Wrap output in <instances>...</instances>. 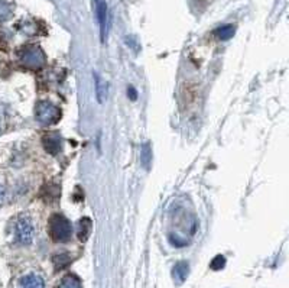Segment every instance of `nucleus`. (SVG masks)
Here are the masks:
<instances>
[{"mask_svg":"<svg viewBox=\"0 0 289 288\" xmlns=\"http://www.w3.org/2000/svg\"><path fill=\"white\" fill-rule=\"evenodd\" d=\"M140 161H142V164L145 168H149L151 166L152 162V150H151V145L149 144H145L143 146H142V151H140Z\"/></svg>","mask_w":289,"mask_h":288,"instance_id":"obj_14","label":"nucleus"},{"mask_svg":"<svg viewBox=\"0 0 289 288\" xmlns=\"http://www.w3.org/2000/svg\"><path fill=\"white\" fill-rule=\"evenodd\" d=\"M12 14H13V9H12V6H10L7 2L0 0V22H4V20L10 19V18H12Z\"/></svg>","mask_w":289,"mask_h":288,"instance_id":"obj_13","label":"nucleus"},{"mask_svg":"<svg viewBox=\"0 0 289 288\" xmlns=\"http://www.w3.org/2000/svg\"><path fill=\"white\" fill-rule=\"evenodd\" d=\"M188 275V264L187 262H178L174 268V278H177L178 282H182Z\"/></svg>","mask_w":289,"mask_h":288,"instance_id":"obj_12","label":"nucleus"},{"mask_svg":"<svg viewBox=\"0 0 289 288\" xmlns=\"http://www.w3.org/2000/svg\"><path fill=\"white\" fill-rule=\"evenodd\" d=\"M94 80H96V96L98 103H103L107 97V88H106V82L101 80V77L98 74H94Z\"/></svg>","mask_w":289,"mask_h":288,"instance_id":"obj_11","label":"nucleus"},{"mask_svg":"<svg viewBox=\"0 0 289 288\" xmlns=\"http://www.w3.org/2000/svg\"><path fill=\"white\" fill-rule=\"evenodd\" d=\"M35 119L41 124H55L61 119V110L48 100H41L35 106Z\"/></svg>","mask_w":289,"mask_h":288,"instance_id":"obj_3","label":"nucleus"},{"mask_svg":"<svg viewBox=\"0 0 289 288\" xmlns=\"http://www.w3.org/2000/svg\"><path fill=\"white\" fill-rule=\"evenodd\" d=\"M17 56H19V62L25 68L32 70V71H38V70L43 68L45 64H46L45 52L38 45H25V46H22L17 52Z\"/></svg>","mask_w":289,"mask_h":288,"instance_id":"obj_1","label":"nucleus"},{"mask_svg":"<svg viewBox=\"0 0 289 288\" xmlns=\"http://www.w3.org/2000/svg\"><path fill=\"white\" fill-rule=\"evenodd\" d=\"M127 96H129V98L130 100H138V93H136V90H135V87H127Z\"/></svg>","mask_w":289,"mask_h":288,"instance_id":"obj_16","label":"nucleus"},{"mask_svg":"<svg viewBox=\"0 0 289 288\" xmlns=\"http://www.w3.org/2000/svg\"><path fill=\"white\" fill-rule=\"evenodd\" d=\"M49 236L54 242H68L72 236V224L62 214H52L48 222Z\"/></svg>","mask_w":289,"mask_h":288,"instance_id":"obj_2","label":"nucleus"},{"mask_svg":"<svg viewBox=\"0 0 289 288\" xmlns=\"http://www.w3.org/2000/svg\"><path fill=\"white\" fill-rule=\"evenodd\" d=\"M224 265H226V258L221 256V255L216 256V258L213 260V262H211V268H213V270H221Z\"/></svg>","mask_w":289,"mask_h":288,"instance_id":"obj_15","label":"nucleus"},{"mask_svg":"<svg viewBox=\"0 0 289 288\" xmlns=\"http://www.w3.org/2000/svg\"><path fill=\"white\" fill-rule=\"evenodd\" d=\"M0 197H1V188H0Z\"/></svg>","mask_w":289,"mask_h":288,"instance_id":"obj_17","label":"nucleus"},{"mask_svg":"<svg viewBox=\"0 0 289 288\" xmlns=\"http://www.w3.org/2000/svg\"><path fill=\"white\" fill-rule=\"evenodd\" d=\"M33 236H35V228H33V224H32V222H30L29 218H20L16 222L14 238H16L17 244L29 245V244H32Z\"/></svg>","mask_w":289,"mask_h":288,"instance_id":"obj_4","label":"nucleus"},{"mask_svg":"<svg viewBox=\"0 0 289 288\" xmlns=\"http://www.w3.org/2000/svg\"><path fill=\"white\" fill-rule=\"evenodd\" d=\"M42 145L45 148V151L55 155L61 151V146H62V139L59 136V134L52 132V134H45L42 138Z\"/></svg>","mask_w":289,"mask_h":288,"instance_id":"obj_6","label":"nucleus"},{"mask_svg":"<svg viewBox=\"0 0 289 288\" xmlns=\"http://www.w3.org/2000/svg\"><path fill=\"white\" fill-rule=\"evenodd\" d=\"M96 2V14L100 25V38L101 42H106L107 38V24H109V9L106 0H94Z\"/></svg>","mask_w":289,"mask_h":288,"instance_id":"obj_5","label":"nucleus"},{"mask_svg":"<svg viewBox=\"0 0 289 288\" xmlns=\"http://www.w3.org/2000/svg\"><path fill=\"white\" fill-rule=\"evenodd\" d=\"M58 288H83V284H81V281L77 275L68 274L61 280Z\"/></svg>","mask_w":289,"mask_h":288,"instance_id":"obj_10","label":"nucleus"},{"mask_svg":"<svg viewBox=\"0 0 289 288\" xmlns=\"http://www.w3.org/2000/svg\"><path fill=\"white\" fill-rule=\"evenodd\" d=\"M236 34V28L234 25H223V26L217 28L214 30V35L220 40V41H227L230 38H233Z\"/></svg>","mask_w":289,"mask_h":288,"instance_id":"obj_9","label":"nucleus"},{"mask_svg":"<svg viewBox=\"0 0 289 288\" xmlns=\"http://www.w3.org/2000/svg\"><path fill=\"white\" fill-rule=\"evenodd\" d=\"M19 288H45V281L41 275L29 274L19 281Z\"/></svg>","mask_w":289,"mask_h":288,"instance_id":"obj_7","label":"nucleus"},{"mask_svg":"<svg viewBox=\"0 0 289 288\" xmlns=\"http://www.w3.org/2000/svg\"><path fill=\"white\" fill-rule=\"evenodd\" d=\"M91 226H93V223H91V220L88 219V218H83V219L78 222V239L84 242V240H87V238L90 236L91 234Z\"/></svg>","mask_w":289,"mask_h":288,"instance_id":"obj_8","label":"nucleus"}]
</instances>
